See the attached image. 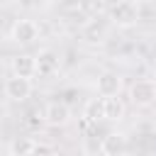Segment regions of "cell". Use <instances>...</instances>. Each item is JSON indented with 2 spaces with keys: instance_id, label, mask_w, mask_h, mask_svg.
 Masks as SVG:
<instances>
[{
  "instance_id": "cell-2",
  "label": "cell",
  "mask_w": 156,
  "mask_h": 156,
  "mask_svg": "<svg viewBox=\"0 0 156 156\" xmlns=\"http://www.w3.org/2000/svg\"><path fill=\"white\" fill-rule=\"evenodd\" d=\"M10 37H12V41H17V44H32V41H37V37H39V27H37L34 20L22 17V20H15V24H12V29H10Z\"/></svg>"
},
{
  "instance_id": "cell-12",
  "label": "cell",
  "mask_w": 156,
  "mask_h": 156,
  "mask_svg": "<svg viewBox=\"0 0 156 156\" xmlns=\"http://www.w3.org/2000/svg\"><path fill=\"white\" fill-rule=\"evenodd\" d=\"M34 149V141L29 136H17L10 141V156H29Z\"/></svg>"
},
{
  "instance_id": "cell-5",
  "label": "cell",
  "mask_w": 156,
  "mask_h": 156,
  "mask_svg": "<svg viewBox=\"0 0 156 156\" xmlns=\"http://www.w3.org/2000/svg\"><path fill=\"white\" fill-rule=\"evenodd\" d=\"M5 95L12 100V102H24L29 95H32V80L29 78H20V76H12L5 80Z\"/></svg>"
},
{
  "instance_id": "cell-11",
  "label": "cell",
  "mask_w": 156,
  "mask_h": 156,
  "mask_svg": "<svg viewBox=\"0 0 156 156\" xmlns=\"http://www.w3.org/2000/svg\"><path fill=\"white\" fill-rule=\"evenodd\" d=\"M83 39L90 41V44L102 41V39H105V22H102L100 17H93V20L83 27Z\"/></svg>"
},
{
  "instance_id": "cell-6",
  "label": "cell",
  "mask_w": 156,
  "mask_h": 156,
  "mask_svg": "<svg viewBox=\"0 0 156 156\" xmlns=\"http://www.w3.org/2000/svg\"><path fill=\"white\" fill-rule=\"evenodd\" d=\"M95 88H98V95H100V98H119L122 78H119L117 73H112V71H105V73L98 76Z\"/></svg>"
},
{
  "instance_id": "cell-3",
  "label": "cell",
  "mask_w": 156,
  "mask_h": 156,
  "mask_svg": "<svg viewBox=\"0 0 156 156\" xmlns=\"http://www.w3.org/2000/svg\"><path fill=\"white\" fill-rule=\"evenodd\" d=\"M129 95H132V102H134L136 107H146V105H151V102L156 100V83H154L151 78L136 80V83L132 85Z\"/></svg>"
},
{
  "instance_id": "cell-4",
  "label": "cell",
  "mask_w": 156,
  "mask_h": 156,
  "mask_svg": "<svg viewBox=\"0 0 156 156\" xmlns=\"http://www.w3.org/2000/svg\"><path fill=\"white\" fill-rule=\"evenodd\" d=\"M127 149H129V141H127V134L122 132H107L100 141L102 156H124Z\"/></svg>"
},
{
  "instance_id": "cell-1",
  "label": "cell",
  "mask_w": 156,
  "mask_h": 156,
  "mask_svg": "<svg viewBox=\"0 0 156 156\" xmlns=\"http://www.w3.org/2000/svg\"><path fill=\"white\" fill-rule=\"evenodd\" d=\"M139 2L134 0H122L117 5L110 7V20L117 24V27H134L136 20H139Z\"/></svg>"
},
{
  "instance_id": "cell-14",
  "label": "cell",
  "mask_w": 156,
  "mask_h": 156,
  "mask_svg": "<svg viewBox=\"0 0 156 156\" xmlns=\"http://www.w3.org/2000/svg\"><path fill=\"white\" fill-rule=\"evenodd\" d=\"M29 156H56V149L46 141H34V149Z\"/></svg>"
},
{
  "instance_id": "cell-10",
  "label": "cell",
  "mask_w": 156,
  "mask_h": 156,
  "mask_svg": "<svg viewBox=\"0 0 156 156\" xmlns=\"http://www.w3.org/2000/svg\"><path fill=\"white\" fill-rule=\"evenodd\" d=\"M124 117V102L119 98H102V119L119 122Z\"/></svg>"
},
{
  "instance_id": "cell-7",
  "label": "cell",
  "mask_w": 156,
  "mask_h": 156,
  "mask_svg": "<svg viewBox=\"0 0 156 156\" xmlns=\"http://www.w3.org/2000/svg\"><path fill=\"white\" fill-rule=\"evenodd\" d=\"M34 61H37V73H39V76L49 78V76L58 73V66H61V61H58V54H54L51 49H44V51H39V54L34 56Z\"/></svg>"
},
{
  "instance_id": "cell-9",
  "label": "cell",
  "mask_w": 156,
  "mask_h": 156,
  "mask_svg": "<svg viewBox=\"0 0 156 156\" xmlns=\"http://www.w3.org/2000/svg\"><path fill=\"white\" fill-rule=\"evenodd\" d=\"M12 76H20V78H34L37 76V61L34 56L29 54H17L12 56Z\"/></svg>"
},
{
  "instance_id": "cell-13",
  "label": "cell",
  "mask_w": 156,
  "mask_h": 156,
  "mask_svg": "<svg viewBox=\"0 0 156 156\" xmlns=\"http://www.w3.org/2000/svg\"><path fill=\"white\" fill-rule=\"evenodd\" d=\"M83 117H85L88 122H98V119H102V98H93V100H88L85 107H83Z\"/></svg>"
},
{
  "instance_id": "cell-8",
  "label": "cell",
  "mask_w": 156,
  "mask_h": 156,
  "mask_svg": "<svg viewBox=\"0 0 156 156\" xmlns=\"http://www.w3.org/2000/svg\"><path fill=\"white\" fill-rule=\"evenodd\" d=\"M44 119H46L49 124H54V127H61V124H66V122L71 119V107H68L63 100H54V102L46 105Z\"/></svg>"
}]
</instances>
